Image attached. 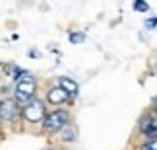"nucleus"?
<instances>
[{"mask_svg":"<svg viewBox=\"0 0 157 150\" xmlns=\"http://www.w3.org/2000/svg\"><path fill=\"white\" fill-rule=\"evenodd\" d=\"M68 121H70V113L64 111V109H56V111H52L51 115L43 117V131L49 133V135H54V133H58L64 125H68Z\"/></svg>","mask_w":157,"mask_h":150,"instance_id":"1","label":"nucleus"},{"mask_svg":"<svg viewBox=\"0 0 157 150\" xmlns=\"http://www.w3.org/2000/svg\"><path fill=\"white\" fill-rule=\"evenodd\" d=\"M35 90H37V84H35V80H20V82H17V86H16L14 101H16L17 105H25L27 101L33 99Z\"/></svg>","mask_w":157,"mask_h":150,"instance_id":"2","label":"nucleus"},{"mask_svg":"<svg viewBox=\"0 0 157 150\" xmlns=\"http://www.w3.org/2000/svg\"><path fill=\"white\" fill-rule=\"evenodd\" d=\"M21 115L25 121L29 123H39V121H43V117H45V103L43 101H39V99H31V101H27L25 105H23V109H21Z\"/></svg>","mask_w":157,"mask_h":150,"instance_id":"3","label":"nucleus"},{"mask_svg":"<svg viewBox=\"0 0 157 150\" xmlns=\"http://www.w3.org/2000/svg\"><path fill=\"white\" fill-rule=\"evenodd\" d=\"M17 113H20V109H17V103L14 99H2V101H0V117H2V119L12 121Z\"/></svg>","mask_w":157,"mask_h":150,"instance_id":"4","label":"nucleus"},{"mask_svg":"<svg viewBox=\"0 0 157 150\" xmlns=\"http://www.w3.org/2000/svg\"><path fill=\"white\" fill-rule=\"evenodd\" d=\"M58 88H62L66 94H68V98H70V101L78 95V84L72 80V78H66V76H62V78H58Z\"/></svg>","mask_w":157,"mask_h":150,"instance_id":"5","label":"nucleus"},{"mask_svg":"<svg viewBox=\"0 0 157 150\" xmlns=\"http://www.w3.org/2000/svg\"><path fill=\"white\" fill-rule=\"evenodd\" d=\"M47 99H49L51 103H54V105H60V103H64V101H68L70 98H68V94H66L62 88L56 86V88H51V90H49Z\"/></svg>","mask_w":157,"mask_h":150,"instance_id":"6","label":"nucleus"},{"mask_svg":"<svg viewBox=\"0 0 157 150\" xmlns=\"http://www.w3.org/2000/svg\"><path fill=\"white\" fill-rule=\"evenodd\" d=\"M140 131H142L146 136H155V131H157V127H155V117L144 119L142 125H140Z\"/></svg>","mask_w":157,"mask_h":150,"instance_id":"7","label":"nucleus"},{"mask_svg":"<svg viewBox=\"0 0 157 150\" xmlns=\"http://www.w3.org/2000/svg\"><path fill=\"white\" fill-rule=\"evenodd\" d=\"M58 133H60V139H62L64 142H70V140H74V136H76V133L70 129V125H64V127L60 129Z\"/></svg>","mask_w":157,"mask_h":150,"instance_id":"8","label":"nucleus"},{"mask_svg":"<svg viewBox=\"0 0 157 150\" xmlns=\"http://www.w3.org/2000/svg\"><path fill=\"white\" fill-rule=\"evenodd\" d=\"M68 39H70V43H82V41H86V33H82V31H70L68 33Z\"/></svg>","mask_w":157,"mask_h":150,"instance_id":"9","label":"nucleus"},{"mask_svg":"<svg viewBox=\"0 0 157 150\" xmlns=\"http://www.w3.org/2000/svg\"><path fill=\"white\" fill-rule=\"evenodd\" d=\"M140 150H157V142H155V136H147V140L142 144Z\"/></svg>","mask_w":157,"mask_h":150,"instance_id":"10","label":"nucleus"},{"mask_svg":"<svg viewBox=\"0 0 157 150\" xmlns=\"http://www.w3.org/2000/svg\"><path fill=\"white\" fill-rule=\"evenodd\" d=\"M134 10H138V12H147L149 10V4L146 2V0H136V2H134Z\"/></svg>","mask_w":157,"mask_h":150,"instance_id":"11","label":"nucleus"},{"mask_svg":"<svg viewBox=\"0 0 157 150\" xmlns=\"http://www.w3.org/2000/svg\"><path fill=\"white\" fill-rule=\"evenodd\" d=\"M146 26H147L149 29H155V18H151L149 22H146Z\"/></svg>","mask_w":157,"mask_h":150,"instance_id":"12","label":"nucleus"}]
</instances>
